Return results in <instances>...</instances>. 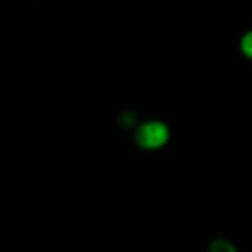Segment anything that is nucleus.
<instances>
[{"label":"nucleus","instance_id":"nucleus-3","mask_svg":"<svg viewBox=\"0 0 252 252\" xmlns=\"http://www.w3.org/2000/svg\"><path fill=\"white\" fill-rule=\"evenodd\" d=\"M239 51L246 60L252 61V29L242 34L239 40Z\"/></svg>","mask_w":252,"mask_h":252},{"label":"nucleus","instance_id":"nucleus-1","mask_svg":"<svg viewBox=\"0 0 252 252\" xmlns=\"http://www.w3.org/2000/svg\"><path fill=\"white\" fill-rule=\"evenodd\" d=\"M135 144L146 152H156L168 146L171 141V128L166 122L149 119L141 122L134 131Z\"/></svg>","mask_w":252,"mask_h":252},{"label":"nucleus","instance_id":"nucleus-2","mask_svg":"<svg viewBox=\"0 0 252 252\" xmlns=\"http://www.w3.org/2000/svg\"><path fill=\"white\" fill-rule=\"evenodd\" d=\"M208 251L209 252H237V248L231 240L224 239V237H217L209 243Z\"/></svg>","mask_w":252,"mask_h":252}]
</instances>
